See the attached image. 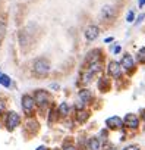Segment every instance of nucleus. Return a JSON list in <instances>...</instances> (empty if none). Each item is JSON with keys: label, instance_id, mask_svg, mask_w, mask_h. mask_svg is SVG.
Instances as JSON below:
<instances>
[{"label": "nucleus", "instance_id": "f257e3e1", "mask_svg": "<svg viewBox=\"0 0 145 150\" xmlns=\"http://www.w3.org/2000/svg\"><path fill=\"white\" fill-rule=\"evenodd\" d=\"M100 22L106 27L109 25H113L117 18H119V8L116 5H104L101 9H100Z\"/></svg>", "mask_w": 145, "mask_h": 150}, {"label": "nucleus", "instance_id": "f03ea898", "mask_svg": "<svg viewBox=\"0 0 145 150\" xmlns=\"http://www.w3.org/2000/svg\"><path fill=\"white\" fill-rule=\"evenodd\" d=\"M32 74L34 77L37 78H43V77H47L50 69H51V65H50V60L46 59V57H37L34 62H32Z\"/></svg>", "mask_w": 145, "mask_h": 150}, {"label": "nucleus", "instance_id": "7ed1b4c3", "mask_svg": "<svg viewBox=\"0 0 145 150\" xmlns=\"http://www.w3.org/2000/svg\"><path fill=\"white\" fill-rule=\"evenodd\" d=\"M120 65H122L125 74H127V75H133V74L136 72V69H138V62H136L135 56H132V54L127 53V52L122 54Z\"/></svg>", "mask_w": 145, "mask_h": 150}, {"label": "nucleus", "instance_id": "20e7f679", "mask_svg": "<svg viewBox=\"0 0 145 150\" xmlns=\"http://www.w3.org/2000/svg\"><path fill=\"white\" fill-rule=\"evenodd\" d=\"M106 69H107V77H110L111 80L120 81V80L123 78L125 71H123L120 62H117V60H110V62L107 63V68H106Z\"/></svg>", "mask_w": 145, "mask_h": 150}, {"label": "nucleus", "instance_id": "39448f33", "mask_svg": "<svg viewBox=\"0 0 145 150\" xmlns=\"http://www.w3.org/2000/svg\"><path fill=\"white\" fill-rule=\"evenodd\" d=\"M32 97H34V100H35V105H37L40 109L47 108V106L50 105V102H51V96H50V93L46 91V90H35V93H34Z\"/></svg>", "mask_w": 145, "mask_h": 150}, {"label": "nucleus", "instance_id": "423d86ee", "mask_svg": "<svg viewBox=\"0 0 145 150\" xmlns=\"http://www.w3.org/2000/svg\"><path fill=\"white\" fill-rule=\"evenodd\" d=\"M35 100L31 94H24L22 96V109H24V113L27 116H32L34 110H35Z\"/></svg>", "mask_w": 145, "mask_h": 150}, {"label": "nucleus", "instance_id": "0eeeda50", "mask_svg": "<svg viewBox=\"0 0 145 150\" xmlns=\"http://www.w3.org/2000/svg\"><path fill=\"white\" fill-rule=\"evenodd\" d=\"M100 33H101V28L98 25H88L84 31V35H85L87 41H94V40L98 38Z\"/></svg>", "mask_w": 145, "mask_h": 150}, {"label": "nucleus", "instance_id": "6e6552de", "mask_svg": "<svg viewBox=\"0 0 145 150\" xmlns=\"http://www.w3.org/2000/svg\"><path fill=\"white\" fill-rule=\"evenodd\" d=\"M21 124V116L16 112H9L6 116V128L9 131H13L16 127H19Z\"/></svg>", "mask_w": 145, "mask_h": 150}, {"label": "nucleus", "instance_id": "1a4fd4ad", "mask_svg": "<svg viewBox=\"0 0 145 150\" xmlns=\"http://www.w3.org/2000/svg\"><path fill=\"white\" fill-rule=\"evenodd\" d=\"M123 127L129 128V129H138L139 128V118L135 113H127L123 118Z\"/></svg>", "mask_w": 145, "mask_h": 150}, {"label": "nucleus", "instance_id": "9d476101", "mask_svg": "<svg viewBox=\"0 0 145 150\" xmlns=\"http://www.w3.org/2000/svg\"><path fill=\"white\" fill-rule=\"evenodd\" d=\"M103 59H104L103 50H101V49H94V50H91V52L87 54V65L94 63V62H98V60H103Z\"/></svg>", "mask_w": 145, "mask_h": 150}, {"label": "nucleus", "instance_id": "9b49d317", "mask_svg": "<svg viewBox=\"0 0 145 150\" xmlns=\"http://www.w3.org/2000/svg\"><path fill=\"white\" fill-rule=\"evenodd\" d=\"M106 125L109 129H120L123 127V119L120 116H110V118H107Z\"/></svg>", "mask_w": 145, "mask_h": 150}, {"label": "nucleus", "instance_id": "f8f14e48", "mask_svg": "<svg viewBox=\"0 0 145 150\" xmlns=\"http://www.w3.org/2000/svg\"><path fill=\"white\" fill-rule=\"evenodd\" d=\"M78 96H79V99H81V102H82L84 105H90V103L94 100L92 91L88 90V88H81L79 93H78Z\"/></svg>", "mask_w": 145, "mask_h": 150}, {"label": "nucleus", "instance_id": "ddd939ff", "mask_svg": "<svg viewBox=\"0 0 145 150\" xmlns=\"http://www.w3.org/2000/svg\"><path fill=\"white\" fill-rule=\"evenodd\" d=\"M98 90L101 91V93H107V91H110L111 90V81H110V77H101L100 80H98Z\"/></svg>", "mask_w": 145, "mask_h": 150}, {"label": "nucleus", "instance_id": "4468645a", "mask_svg": "<svg viewBox=\"0 0 145 150\" xmlns=\"http://www.w3.org/2000/svg\"><path fill=\"white\" fill-rule=\"evenodd\" d=\"M88 149L90 150H101V140H100V137H91L88 140Z\"/></svg>", "mask_w": 145, "mask_h": 150}, {"label": "nucleus", "instance_id": "2eb2a0df", "mask_svg": "<svg viewBox=\"0 0 145 150\" xmlns=\"http://www.w3.org/2000/svg\"><path fill=\"white\" fill-rule=\"evenodd\" d=\"M88 118H90V112H88L87 109H82V108L78 109V112H76V121H78V122L82 124V122H85Z\"/></svg>", "mask_w": 145, "mask_h": 150}, {"label": "nucleus", "instance_id": "dca6fc26", "mask_svg": "<svg viewBox=\"0 0 145 150\" xmlns=\"http://www.w3.org/2000/svg\"><path fill=\"white\" fill-rule=\"evenodd\" d=\"M69 110H70V108H69V105H67L66 102L60 103V105H59V108H57V112H59V115H60V116H63V118L69 115Z\"/></svg>", "mask_w": 145, "mask_h": 150}, {"label": "nucleus", "instance_id": "f3484780", "mask_svg": "<svg viewBox=\"0 0 145 150\" xmlns=\"http://www.w3.org/2000/svg\"><path fill=\"white\" fill-rule=\"evenodd\" d=\"M19 44H21V47H25L27 44H29V35L27 31L19 33Z\"/></svg>", "mask_w": 145, "mask_h": 150}, {"label": "nucleus", "instance_id": "a211bd4d", "mask_svg": "<svg viewBox=\"0 0 145 150\" xmlns=\"http://www.w3.org/2000/svg\"><path fill=\"white\" fill-rule=\"evenodd\" d=\"M135 59H136V62H138L139 65H145V46H144V47H141V49L138 50V53H136Z\"/></svg>", "mask_w": 145, "mask_h": 150}, {"label": "nucleus", "instance_id": "6ab92c4d", "mask_svg": "<svg viewBox=\"0 0 145 150\" xmlns=\"http://www.w3.org/2000/svg\"><path fill=\"white\" fill-rule=\"evenodd\" d=\"M0 84H3L5 87H9L11 86V78L8 75H0Z\"/></svg>", "mask_w": 145, "mask_h": 150}, {"label": "nucleus", "instance_id": "aec40b11", "mask_svg": "<svg viewBox=\"0 0 145 150\" xmlns=\"http://www.w3.org/2000/svg\"><path fill=\"white\" fill-rule=\"evenodd\" d=\"M63 150H76L75 144H72V143H64L63 144Z\"/></svg>", "mask_w": 145, "mask_h": 150}, {"label": "nucleus", "instance_id": "412c9836", "mask_svg": "<svg viewBox=\"0 0 145 150\" xmlns=\"http://www.w3.org/2000/svg\"><path fill=\"white\" fill-rule=\"evenodd\" d=\"M123 150H141V147H139L138 144H129V146H126Z\"/></svg>", "mask_w": 145, "mask_h": 150}, {"label": "nucleus", "instance_id": "4be33fe9", "mask_svg": "<svg viewBox=\"0 0 145 150\" xmlns=\"http://www.w3.org/2000/svg\"><path fill=\"white\" fill-rule=\"evenodd\" d=\"M133 19H135V12L130 11V12L127 13V16H126V21H127V22H133Z\"/></svg>", "mask_w": 145, "mask_h": 150}, {"label": "nucleus", "instance_id": "5701e85b", "mask_svg": "<svg viewBox=\"0 0 145 150\" xmlns=\"http://www.w3.org/2000/svg\"><path fill=\"white\" fill-rule=\"evenodd\" d=\"M5 30H6V25L2 22V24H0V35H3V34H5Z\"/></svg>", "mask_w": 145, "mask_h": 150}, {"label": "nucleus", "instance_id": "b1692460", "mask_svg": "<svg viewBox=\"0 0 145 150\" xmlns=\"http://www.w3.org/2000/svg\"><path fill=\"white\" fill-rule=\"evenodd\" d=\"M3 110H5V103H3L2 100H0V113H2Z\"/></svg>", "mask_w": 145, "mask_h": 150}, {"label": "nucleus", "instance_id": "393cba45", "mask_svg": "<svg viewBox=\"0 0 145 150\" xmlns=\"http://www.w3.org/2000/svg\"><path fill=\"white\" fill-rule=\"evenodd\" d=\"M37 150H48V149H47V147H46V146H40V147H38V149H37Z\"/></svg>", "mask_w": 145, "mask_h": 150}, {"label": "nucleus", "instance_id": "a878e982", "mask_svg": "<svg viewBox=\"0 0 145 150\" xmlns=\"http://www.w3.org/2000/svg\"><path fill=\"white\" fill-rule=\"evenodd\" d=\"M145 5V0H139V8H142Z\"/></svg>", "mask_w": 145, "mask_h": 150}, {"label": "nucleus", "instance_id": "bb28decb", "mask_svg": "<svg viewBox=\"0 0 145 150\" xmlns=\"http://www.w3.org/2000/svg\"><path fill=\"white\" fill-rule=\"evenodd\" d=\"M119 52H120V46H117V47L114 49V53H119Z\"/></svg>", "mask_w": 145, "mask_h": 150}, {"label": "nucleus", "instance_id": "cd10ccee", "mask_svg": "<svg viewBox=\"0 0 145 150\" xmlns=\"http://www.w3.org/2000/svg\"><path fill=\"white\" fill-rule=\"evenodd\" d=\"M142 121H144V122H145V109H144V110H142Z\"/></svg>", "mask_w": 145, "mask_h": 150}]
</instances>
